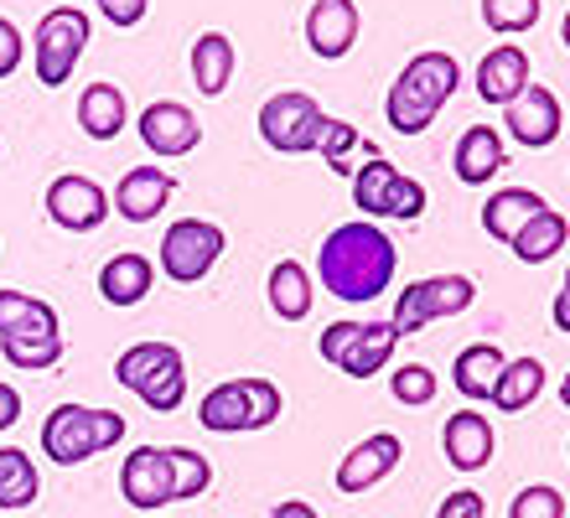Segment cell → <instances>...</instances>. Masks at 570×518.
I'll return each instance as SVG.
<instances>
[{"label": "cell", "mask_w": 570, "mask_h": 518, "mask_svg": "<svg viewBox=\"0 0 570 518\" xmlns=\"http://www.w3.org/2000/svg\"><path fill=\"white\" fill-rule=\"evenodd\" d=\"M394 270H400V250H394V238L374 223H343V228H332L322 238V250H316V275L327 285L337 301H379V291H390Z\"/></svg>", "instance_id": "6da1fadb"}, {"label": "cell", "mask_w": 570, "mask_h": 518, "mask_svg": "<svg viewBox=\"0 0 570 518\" xmlns=\"http://www.w3.org/2000/svg\"><path fill=\"white\" fill-rule=\"evenodd\" d=\"M462 84V68L451 52H421V58L405 62V74L394 78L390 99H384V119H390L400 135H421L435 125L441 104L456 94Z\"/></svg>", "instance_id": "7a4b0ae2"}, {"label": "cell", "mask_w": 570, "mask_h": 518, "mask_svg": "<svg viewBox=\"0 0 570 518\" xmlns=\"http://www.w3.org/2000/svg\"><path fill=\"white\" fill-rule=\"evenodd\" d=\"M125 441V414L115 410H89V404H58L42 420V451L58 467H78V461L99 457L109 446Z\"/></svg>", "instance_id": "3957f363"}, {"label": "cell", "mask_w": 570, "mask_h": 518, "mask_svg": "<svg viewBox=\"0 0 570 518\" xmlns=\"http://www.w3.org/2000/svg\"><path fill=\"white\" fill-rule=\"evenodd\" d=\"M275 414H281V389L271 379H228V384L208 389L203 404H197L203 430H218V436L265 430V426H275Z\"/></svg>", "instance_id": "277c9868"}, {"label": "cell", "mask_w": 570, "mask_h": 518, "mask_svg": "<svg viewBox=\"0 0 570 518\" xmlns=\"http://www.w3.org/2000/svg\"><path fill=\"white\" fill-rule=\"evenodd\" d=\"M89 42H94L89 16L78 11V6L47 11L42 21H37V37H31V47H37V84L62 89V84L73 78V68H78V58H83Z\"/></svg>", "instance_id": "5b68a950"}, {"label": "cell", "mask_w": 570, "mask_h": 518, "mask_svg": "<svg viewBox=\"0 0 570 518\" xmlns=\"http://www.w3.org/2000/svg\"><path fill=\"white\" fill-rule=\"evenodd\" d=\"M332 119L322 115V104L301 89H285L275 99L259 104V135L271 150H285V156H306V150L322 146Z\"/></svg>", "instance_id": "8992f818"}, {"label": "cell", "mask_w": 570, "mask_h": 518, "mask_svg": "<svg viewBox=\"0 0 570 518\" xmlns=\"http://www.w3.org/2000/svg\"><path fill=\"white\" fill-rule=\"evenodd\" d=\"M353 207H363L368 218L415 223L425 213V187L415 177H405L400 166H390L374 150V156H368V166H358V177H353Z\"/></svg>", "instance_id": "52a82bcc"}, {"label": "cell", "mask_w": 570, "mask_h": 518, "mask_svg": "<svg viewBox=\"0 0 570 518\" xmlns=\"http://www.w3.org/2000/svg\"><path fill=\"white\" fill-rule=\"evenodd\" d=\"M394 342H400L394 322H332L322 332V358L347 379H374L390 363Z\"/></svg>", "instance_id": "ba28073f"}, {"label": "cell", "mask_w": 570, "mask_h": 518, "mask_svg": "<svg viewBox=\"0 0 570 518\" xmlns=\"http://www.w3.org/2000/svg\"><path fill=\"white\" fill-rule=\"evenodd\" d=\"M478 301V285L466 275H431V281H415L410 291H400V306H394V332L410 338V332H425L441 316H456Z\"/></svg>", "instance_id": "9c48e42d"}, {"label": "cell", "mask_w": 570, "mask_h": 518, "mask_svg": "<svg viewBox=\"0 0 570 518\" xmlns=\"http://www.w3.org/2000/svg\"><path fill=\"white\" fill-rule=\"evenodd\" d=\"M224 254V228L208 218H177L161 238V270L177 285H197Z\"/></svg>", "instance_id": "30bf717a"}, {"label": "cell", "mask_w": 570, "mask_h": 518, "mask_svg": "<svg viewBox=\"0 0 570 518\" xmlns=\"http://www.w3.org/2000/svg\"><path fill=\"white\" fill-rule=\"evenodd\" d=\"M120 492L125 504L140 508V514H156V508L177 504V446H136L120 467Z\"/></svg>", "instance_id": "8fae6325"}, {"label": "cell", "mask_w": 570, "mask_h": 518, "mask_svg": "<svg viewBox=\"0 0 570 518\" xmlns=\"http://www.w3.org/2000/svg\"><path fill=\"white\" fill-rule=\"evenodd\" d=\"M47 218L58 228H68V234H94L109 218V197L94 177H73L68 172V177H58L47 187Z\"/></svg>", "instance_id": "7c38bea8"}, {"label": "cell", "mask_w": 570, "mask_h": 518, "mask_svg": "<svg viewBox=\"0 0 570 518\" xmlns=\"http://www.w3.org/2000/svg\"><path fill=\"white\" fill-rule=\"evenodd\" d=\"M503 109H509V130H513V140H519V146L544 150V146H556V140H560L566 115H560V99L544 89V84H524V89L513 94Z\"/></svg>", "instance_id": "4fadbf2b"}, {"label": "cell", "mask_w": 570, "mask_h": 518, "mask_svg": "<svg viewBox=\"0 0 570 518\" xmlns=\"http://www.w3.org/2000/svg\"><path fill=\"white\" fill-rule=\"evenodd\" d=\"M140 140H146V150L166 156V162H177V156L197 150V140H203V125H197V115L187 109V104L156 99L146 115H140Z\"/></svg>", "instance_id": "5bb4252c"}, {"label": "cell", "mask_w": 570, "mask_h": 518, "mask_svg": "<svg viewBox=\"0 0 570 518\" xmlns=\"http://www.w3.org/2000/svg\"><path fill=\"white\" fill-rule=\"evenodd\" d=\"M400 451H405V446H400V436H390V430L358 441L343 457V467H337V492H343V498H358V492L379 488V482L400 467Z\"/></svg>", "instance_id": "9a60e30c"}, {"label": "cell", "mask_w": 570, "mask_h": 518, "mask_svg": "<svg viewBox=\"0 0 570 518\" xmlns=\"http://www.w3.org/2000/svg\"><path fill=\"white\" fill-rule=\"evenodd\" d=\"M306 42L327 62L347 58L353 42H358V6L353 0H316L312 16H306Z\"/></svg>", "instance_id": "2e32d148"}, {"label": "cell", "mask_w": 570, "mask_h": 518, "mask_svg": "<svg viewBox=\"0 0 570 518\" xmlns=\"http://www.w3.org/2000/svg\"><path fill=\"white\" fill-rule=\"evenodd\" d=\"M171 193H177L171 172H161V166H130L120 177V187H115V213L130 223H150L171 203Z\"/></svg>", "instance_id": "e0dca14e"}, {"label": "cell", "mask_w": 570, "mask_h": 518, "mask_svg": "<svg viewBox=\"0 0 570 518\" xmlns=\"http://www.w3.org/2000/svg\"><path fill=\"white\" fill-rule=\"evenodd\" d=\"M441 446H446V461L456 472H478L493 461V426H488V414L478 410H456L441 430Z\"/></svg>", "instance_id": "ac0fdd59"}, {"label": "cell", "mask_w": 570, "mask_h": 518, "mask_svg": "<svg viewBox=\"0 0 570 518\" xmlns=\"http://www.w3.org/2000/svg\"><path fill=\"white\" fill-rule=\"evenodd\" d=\"M529 84V58H524V47H513V42H503V47H493L488 58L478 62V94L488 104H509L513 94Z\"/></svg>", "instance_id": "d6986e66"}, {"label": "cell", "mask_w": 570, "mask_h": 518, "mask_svg": "<svg viewBox=\"0 0 570 518\" xmlns=\"http://www.w3.org/2000/svg\"><path fill=\"white\" fill-rule=\"evenodd\" d=\"M451 162H456V177L466 187H482V182H493L498 166H509V156H503V140H498L493 125H472V130H462Z\"/></svg>", "instance_id": "ffe728a7"}, {"label": "cell", "mask_w": 570, "mask_h": 518, "mask_svg": "<svg viewBox=\"0 0 570 518\" xmlns=\"http://www.w3.org/2000/svg\"><path fill=\"white\" fill-rule=\"evenodd\" d=\"M150 281H156V270H150L146 254H115L105 270H99V296L109 306H140L150 296Z\"/></svg>", "instance_id": "44dd1931"}, {"label": "cell", "mask_w": 570, "mask_h": 518, "mask_svg": "<svg viewBox=\"0 0 570 518\" xmlns=\"http://www.w3.org/2000/svg\"><path fill=\"white\" fill-rule=\"evenodd\" d=\"M540 207H544L540 193H529V187H503V193H493L482 203V228H488L498 244H513V234H519Z\"/></svg>", "instance_id": "7402d4cb"}, {"label": "cell", "mask_w": 570, "mask_h": 518, "mask_svg": "<svg viewBox=\"0 0 570 518\" xmlns=\"http://www.w3.org/2000/svg\"><path fill=\"white\" fill-rule=\"evenodd\" d=\"M193 84L208 99H218L234 84V42H228L224 31H203L193 42Z\"/></svg>", "instance_id": "603a6c76"}, {"label": "cell", "mask_w": 570, "mask_h": 518, "mask_svg": "<svg viewBox=\"0 0 570 518\" xmlns=\"http://www.w3.org/2000/svg\"><path fill=\"white\" fill-rule=\"evenodd\" d=\"M566 234H570V223L560 218V213H556V207H550V203H544L540 213H534V218H529L524 228L513 234V244H509V250L519 254L524 265H544V260H556V254L566 250Z\"/></svg>", "instance_id": "cb8c5ba5"}, {"label": "cell", "mask_w": 570, "mask_h": 518, "mask_svg": "<svg viewBox=\"0 0 570 518\" xmlns=\"http://www.w3.org/2000/svg\"><path fill=\"white\" fill-rule=\"evenodd\" d=\"M498 373H503V353H498L493 342H472L451 363V379H456V389H462L466 400H493Z\"/></svg>", "instance_id": "d4e9b609"}, {"label": "cell", "mask_w": 570, "mask_h": 518, "mask_svg": "<svg viewBox=\"0 0 570 518\" xmlns=\"http://www.w3.org/2000/svg\"><path fill=\"white\" fill-rule=\"evenodd\" d=\"M78 125L89 140H115L125 130V94L115 84H89L78 99Z\"/></svg>", "instance_id": "484cf974"}, {"label": "cell", "mask_w": 570, "mask_h": 518, "mask_svg": "<svg viewBox=\"0 0 570 518\" xmlns=\"http://www.w3.org/2000/svg\"><path fill=\"white\" fill-rule=\"evenodd\" d=\"M540 389H544V363L540 358H513V363H503V373H498L493 404L503 414H519V410H529V404L540 400Z\"/></svg>", "instance_id": "4316f807"}, {"label": "cell", "mask_w": 570, "mask_h": 518, "mask_svg": "<svg viewBox=\"0 0 570 518\" xmlns=\"http://www.w3.org/2000/svg\"><path fill=\"white\" fill-rule=\"evenodd\" d=\"M271 306H275V316H285V322H306L312 316V301H316V291H312V275L296 265V260H281V265L271 270Z\"/></svg>", "instance_id": "83f0119b"}, {"label": "cell", "mask_w": 570, "mask_h": 518, "mask_svg": "<svg viewBox=\"0 0 570 518\" xmlns=\"http://www.w3.org/2000/svg\"><path fill=\"white\" fill-rule=\"evenodd\" d=\"M37 488H42V477H37V467H31L27 451L0 446V514L31 508L37 504Z\"/></svg>", "instance_id": "f1b7e54d"}, {"label": "cell", "mask_w": 570, "mask_h": 518, "mask_svg": "<svg viewBox=\"0 0 570 518\" xmlns=\"http://www.w3.org/2000/svg\"><path fill=\"white\" fill-rule=\"evenodd\" d=\"M31 332H58V311L21 291H0V338H31Z\"/></svg>", "instance_id": "f546056e"}, {"label": "cell", "mask_w": 570, "mask_h": 518, "mask_svg": "<svg viewBox=\"0 0 570 518\" xmlns=\"http://www.w3.org/2000/svg\"><path fill=\"white\" fill-rule=\"evenodd\" d=\"M0 348H6V358H11L16 369H52L62 358V332H31V338H0Z\"/></svg>", "instance_id": "4dcf8cb0"}, {"label": "cell", "mask_w": 570, "mask_h": 518, "mask_svg": "<svg viewBox=\"0 0 570 518\" xmlns=\"http://www.w3.org/2000/svg\"><path fill=\"white\" fill-rule=\"evenodd\" d=\"M482 21L498 31V37H519L540 21V0H482Z\"/></svg>", "instance_id": "1f68e13d"}, {"label": "cell", "mask_w": 570, "mask_h": 518, "mask_svg": "<svg viewBox=\"0 0 570 518\" xmlns=\"http://www.w3.org/2000/svg\"><path fill=\"white\" fill-rule=\"evenodd\" d=\"M208 488H213V467L197 457V451L177 446V504H187V498H203Z\"/></svg>", "instance_id": "d6a6232c"}, {"label": "cell", "mask_w": 570, "mask_h": 518, "mask_svg": "<svg viewBox=\"0 0 570 518\" xmlns=\"http://www.w3.org/2000/svg\"><path fill=\"white\" fill-rule=\"evenodd\" d=\"M390 389L400 404H431L435 400V373L425 369V363H405V369L390 379Z\"/></svg>", "instance_id": "836d02e7"}, {"label": "cell", "mask_w": 570, "mask_h": 518, "mask_svg": "<svg viewBox=\"0 0 570 518\" xmlns=\"http://www.w3.org/2000/svg\"><path fill=\"white\" fill-rule=\"evenodd\" d=\"M513 518H566V498L556 488H524L509 508Z\"/></svg>", "instance_id": "e575fe53"}, {"label": "cell", "mask_w": 570, "mask_h": 518, "mask_svg": "<svg viewBox=\"0 0 570 518\" xmlns=\"http://www.w3.org/2000/svg\"><path fill=\"white\" fill-rule=\"evenodd\" d=\"M358 146V130H353V125H343V119H332L327 125V135H322V156H327V166L332 172H353V166H347V150Z\"/></svg>", "instance_id": "d590c367"}, {"label": "cell", "mask_w": 570, "mask_h": 518, "mask_svg": "<svg viewBox=\"0 0 570 518\" xmlns=\"http://www.w3.org/2000/svg\"><path fill=\"white\" fill-rule=\"evenodd\" d=\"M21 47H27V42H21V31L0 16V78H11L16 68H21Z\"/></svg>", "instance_id": "8d00e7d4"}, {"label": "cell", "mask_w": 570, "mask_h": 518, "mask_svg": "<svg viewBox=\"0 0 570 518\" xmlns=\"http://www.w3.org/2000/svg\"><path fill=\"white\" fill-rule=\"evenodd\" d=\"M99 11H105L115 27H136L140 16H146V0H105Z\"/></svg>", "instance_id": "74e56055"}, {"label": "cell", "mask_w": 570, "mask_h": 518, "mask_svg": "<svg viewBox=\"0 0 570 518\" xmlns=\"http://www.w3.org/2000/svg\"><path fill=\"white\" fill-rule=\"evenodd\" d=\"M441 518H482V498L478 492H451L441 504Z\"/></svg>", "instance_id": "f35d334b"}, {"label": "cell", "mask_w": 570, "mask_h": 518, "mask_svg": "<svg viewBox=\"0 0 570 518\" xmlns=\"http://www.w3.org/2000/svg\"><path fill=\"white\" fill-rule=\"evenodd\" d=\"M21 420V394L11 384H0V430H11Z\"/></svg>", "instance_id": "ab89813d"}, {"label": "cell", "mask_w": 570, "mask_h": 518, "mask_svg": "<svg viewBox=\"0 0 570 518\" xmlns=\"http://www.w3.org/2000/svg\"><path fill=\"white\" fill-rule=\"evenodd\" d=\"M550 316H556L560 332H570V270H566V285L556 291V311H550Z\"/></svg>", "instance_id": "60d3db41"}, {"label": "cell", "mask_w": 570, "mask_h": 518, "mask_svg": "<svg viewBox=\"0 0 570 518\" xmlns=\"http://www.w3.org/2000/svg\"><path fill=\"white\" fill-rule=\"evenodd\" d=\"M275 518H312V508L306 504H281L275 508Z\"/></svg>", "instance_id": "b9f144b4"}, {"label": "cell", "mask_w": 570, "mask_h": 518, "mask_svg": "<svg viewBox=\"0 0 570 518\" xmlns=\"http://www.w3.org/2000/svg\"><path fill=\"white\" fill-rule=\"evenodd\" d=\"M560 400L570 404V373H566V379H560Z\"/></svg>", "instance_id": "7bdbcfd3"}, {"label": "cell", "mask_w": 570, "mask_h": 518, "mask_svg": "<svg viewBox=\"0 0 570 518\" xmlns=\"http://www.w3.org/2000/svg\"><path fill=\"white\" fill-rule=\"evenodd\" d=\"M560 37H566V47H570V11H566V27H560Z\"/></svg>", "instance_id": "ee69618b"}, {"label": "cell", "mask_w": 570, "mask_h": 518, "mask_svg": "<svg viewBox=\"0 0 570 518\" xmlns=\"http://www.w3.org/2000/svg\"><path fill=\"white\" fill-rule=\"evenodd\" d=\"M99 6H105V0H99Z\"/></svg>", "instance_id": "f6af8a7d"}]
</instances>
